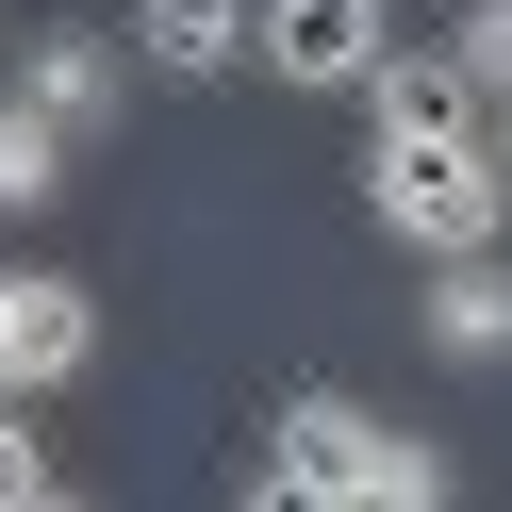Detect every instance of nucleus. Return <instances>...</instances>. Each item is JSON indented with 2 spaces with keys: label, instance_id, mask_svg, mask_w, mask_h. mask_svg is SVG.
<instances>
[{
  "label": "nucleus",
  "instance_id": "10",
  "mask_svg": "<svg viewBox=\"0 0 512 512\" xmlns=\"http://www.w3.org/2000/svg\"><path fill=\"white\" fill-rule=\"evenodd\" d=\"M446 50H463L479 100H512V0H463V34H446Z\"/></svg>",
  "mask_w": 512,
  "mask_h": 512
},
{
  "label": "nucleus",
  "instance_id": "7",
  "mask_svg": "<svg viewBox=\"0 0 512 512\" xmlns=\"http://www.w3.org/2000/svg\"><path fill=\"white\" fill-rule=\"evenodd\" d=\"M413 331H430V364H512V265L496 248H446L430 298H413Z\"/></svg>",
  "mask_w": 512,
  "mask_h": 512
},
{
  "label": "nucleus",
  "instance_id": "3",
  "mask_svg": "<svg viewBox=\"0 0 512 512\" xmlns=\"http://www.w3.org/2000/svg\"><path fill=\"white\" fill-rule=\"evenodd\" d=\"M100 364V298L67 265H0V397H67Z\"/></svg>",
  "mask_w": 512,
  "mask_h": 512
},
{
  "label": "nucleus",
  "instance_id": "9",
  "mask_svg": "<svg viewBox=\"0 0 512 512\" xmlns=\"http://www.w3.org/2000/svg\"><path fill=\"white\" fill-rule=\"evenodd\" d=\"M0 512H67V446L34 430V397H0Z\"/></svg>",
  "mask_w": 512,
  "mask_h": 512
},
{
  "label": "nucleus",
  "instance_id": "6",
  "mask_svg": "<svg viewBox=\"0 0 512 512\" xmlns=\"http://www.w3.org/2000/svg\"><path fill=\"white\" fill-rule=\"evenodd\" d=\"M17 100L67 116V133H116V100H133V34H67V17H50V34L17 50Z\"/></svg>",
  "mask_w": 512,
  "mask_h": 512
},
{
  "label": "nucleus",
  "instance_id": "8",
  "mask_svg": "<svg viewBox=\"0 0 512 512\" xmlns=\"http://www.w3.org/2000/svg\"><path fill=\"white\" fill-rule=\"evenodd\" d=\"M67 116H34V100H0V215H50V199H67Z\"/></svg>",
  "mask_w": 512,
  "mask_h": 512
},
{
  "label": "nucleus",
  "instance_id": "1",
  "mask_svg": "<svg viewBox=\"0 0 512 512\" xmlns=\"http://www.w3.org/2000/svg\"><path fill=\"white\" fill-rule=\"evenodd\" d=\"M248 496L265 512H446L463 463H446L430 430H397V413H364V397H281Z\"/></svg>",
  "mask_w": 512,
  "mask_h": 512
},
{
  "label": "nucleus",
  "instance_id": "5",
  "mask_svg": "<svg viewBox=\"0 0 512 512\" xmlns=\"http://www.w3.org/2000/svg\"><path fill=\"white\" fill-rule=\"evenodd\" d=\"M133 67H166V83L265 67V0H133Z\"/></svg>",
  "mask_w": 512,
  "mask_h": 512
},
{
  "label": "nucleus",
  "instance_id": "4",
  "mask_svg": "<svg viewBox=\"0 0 512 512\" xmlns=\"http://www.w3.org/2000/svg\"><path fill=\"white\" fill-rule=\"evenodd\" d=\"M380 67H397V17H380V0H265V83H298V100H364Z\"/></svg>",
  "mask_w": 512,
  "mask_h": 512
},
{
  "label": "nucleus",
  "instance_id": "2",
  "mask_svg": "<svg viewBox=\"0 0 512 512\" xmlns=\"http://www.w3.org/2000/svg\"><path fill=\"white\" fill-rule=\"evenodd\" d=\"M364 215L413 248V265H446V248H496V232H512L496 116H463V133H397V116H380V133H364Z\"/></svg>",
  "mask_w": 512,
  "mask_h": 512
},
{
  "label": "nucleus",
  "instance_id": "11",
  "mask_svg": "<svg viewBox=\"0 0 512 512\" xmlns=\"http://www.w3.org/2000/svg\"><path fill=\"white\" fill-rule=\"evenodd\" d=\"M496 166H512V100H496Z\"/></svg>",
  "mask_w": 512,
  "mask_h": 512
}]
</instances>
